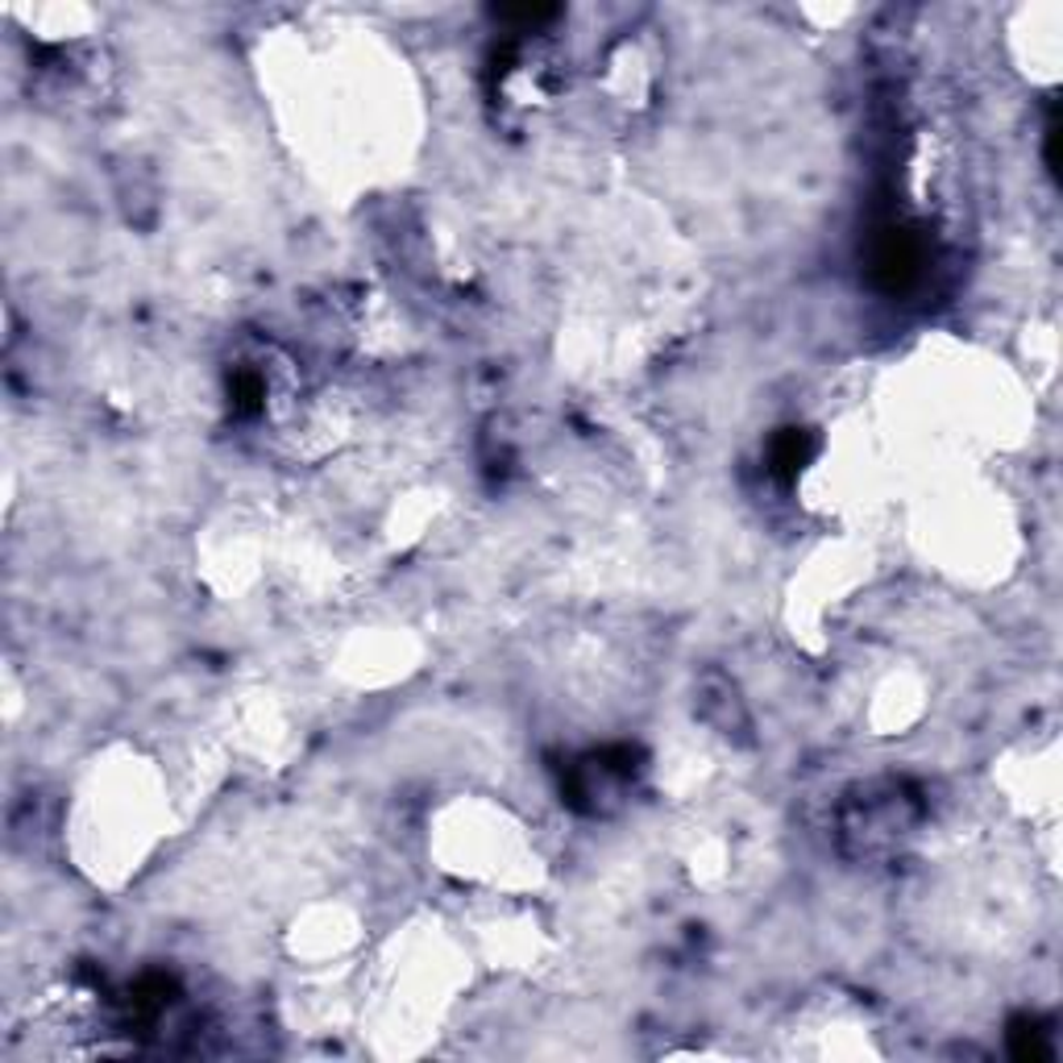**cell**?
Returning a JSON list of instances; mask_svg holds the SVG:
<instances>
[{"label":"cell","mask_w":1063,"mask_h":1063,"mask_svg":"<svg viewBox=\"0 0 1063 1063\" xmlns=\"http://www.w3.org/2000/svg\"><path fill=\"white\" fill-rule=\"evenodd\" d=\"M1010 1055L1022 1063H1039V1060H1051V1047H1047V1031L1034 1022V1017H1014L1010 1022Z\"/></svg>","instance_id":"2"},{"label":"cell","mask_w":1063,"mask_h":1063,"mask_svg":"<svg viewBox=\"0 0 1063 1063\" xmlns=\"http://www.w3.org/2000/svg\"><path fill=\"white\" fill-rule=\"evenodd\" d=\"M922 270V245L905 229H889L885 238L876 241L873 254V274L885 291H905V287L919 279Z\"/></svg>","instance_id":"1"},{"label":"cell","mask_w":1063,"mask_h":1063,"mask_svg":"<svg viewBox=\"0 0 1063 1063\" xmlns=\"http://www.w3.org/2000/svg\"><path fill=\"white\" fill-rule=\"evenodd\" d=\"M810 453H814L810 432L785 429L778 441H773V470H778V474H798V470H802V465L810 461Z\"/></svg>","instance_id":"3"}]
</instances>
